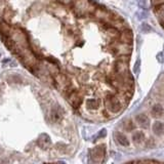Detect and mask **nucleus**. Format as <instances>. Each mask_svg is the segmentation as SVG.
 <instances>
[{
    "label": "nucleus",
    "instance_id": "nucleus-1",
    "mask_svg": "<svg viewBox=\"0 0 164 164\" xmlns=\"http://www.w3.org/2000/svg\"><path fill=\"white\" fill-rule=\"evenodd\" d=\"M106 107L111 113H118L121 110V104L116 97H110L106 101Z\"/></svg>",
    "mask_w": 164,
    "mask_h": 164
},
{
    "label": "nucleus",
    "instance_id": "nucleus-6",
    "mask_svg": "<svg viewBox=\"0 0 164 164\" xmlns=\"http://www.w3.org/2000/svg\"><path fill=\"white\" fill-rule=\"evenodd\" d=\"M115 136H116L117 143H118L120 146H122V147H128L129 146V140L127 139V138L123 134L117 132V134H115Z\"/></svg>",
    "mask_w": 164,
    "mask_h": 164
},
{
    "label": "nucleus",
    "instance_id": "nucleus-13",
    "mask_svg": "<svg viewBox=\"0 0 164 164\" xmlns=\"http://www.w3.org/2000/svg\"><path fill=\"white\" fill-rule=\"evenodd\" d=\"M156 14H157L158 18L161 19L162 22H164V3H161L157 6V10H156Z\"/></svg>",
    "mask_w": 164,
    "mask_h": 164
},
{
    "label": "nucleus",
    "instance_id": "nucleus-15",
    "mask_svg": "<svg viewBox=\"0 0 164 164\" xmlns=\"http://www.w3.org/2000/svg\"><path fill=\"white\" fill-rule=\"evenodd\" d=\"M105 134H106V129H101L99 135H100V136H104Z\"/></svg>",
    "mask_w": 164,
    "mask_h": 164
},
{
    "label": "nucleus",
    "instance_id": "nucleus-9",
    "mask_svg": "<svg viewBox=\"0 0 164 164\" xmlns=\"http://www.w3.org/2000/svg\"><path fill=\"white\" fill-rule=\"evenodd\" d=\"M85 105H86L87 109H89V110H96L100 107V103L96 99H88Z\"/></svg>",
    "mask_w": 164,
    "mask_h": 164
},
{
    "label": "nucleus",
    "instance_id": "nucleus-8",
    "mask_svg": "<svg viewBox=\"0 0 164 164\" xmlns=\"http://www.w3.org/2000/svg\"><path fill=\"white\" fill-rule=\"evenodd\" d=\"M69 101H70V103L72 104V106L75 108H77L81 103V99L77 92H72L71 95L69 96Z\"/></svg>",
    "mask_w": 164,
    "mask_h": 164
},
{
    "label": "nucleus",
    "instance_id": "nucleus-17",
    "mask_svg": "<svg viewBox=\"0 0 164 164\" xmlns=\"http://www.w3.org/2000/svg\"><path fill=\"white\" fill-rule=\"evenodd\" d=\"M156 3H159V4H161V3H164V0H154Z\"/></svg>",
    "mask_w": 164,
    "mask_h": 164
},
{
    "label": "nucleus",
    "instance_id": "nucleus-14",
    "mask_svg": "<svg viewBox=\"0 0 164 164\" xmlns=\"http://www.w3.org/2000/svg\"><path fill=\"white\" fill-rule=\"evenodd\" d=\"M142 29H143L144 32H150V31L152 30V29H151V27H150V26H148V24H143Z\"/></svg>",
    "mask_w": 164,
    "mask_h": 164
},
{
    "label": "nucleus",
    "instance_id": "nucleus-4",
    "mask_svg": "<svg viewBox=\"0 0 164 164\" xmlns=\"http://www.w3.org/2000/svg\"><path fill=\"white\" fill-rule=\"evenodd\" d=\"M135 120H136V122L139 123V125L142 126L143 128H148L150 126V119H149V117L145 114L136 115Z\"/></svg>",
    "mask_w": 164,
    "mask_h": 164
},
{
    "label": "nucleus",
    "instance_id": "nucleus-5",
    "mask_svg": "<svg viewBox=\"0 0 164 164\" xmlns=\"http://www.w3.org/2000/svg\"><path fill=\"white\" fill-rule=\"evenodd\" d=\"M38 145L40 146L42 149H47V148L49 147L50 145V139H49V136L47 134H41L40 135V138L38 139Z\"/></svg>",
    "mask_w": 164,
    "mask_h": 164
},
{
    "label": "nucleus",
    "instance_id": "nucleus-12",
    "mask_svg": "<svg viewBox=\"0 0 164 164\" xmlns=\"http://www.w3.org/2000/svg\"><path fill=\"white\" fill-rule=\"evenodd\" d=\"M121 39H122L123 42H125V43H130L132 41V34L130 31H124V32L121 34Z\"/></svg>",
    "mask_w": 164,
    "mask_h": 164
},
{
    "label": "nucleus",
    "instance_id": "nucleus-16",
    "mask_svg": "<svg viewBox=\"0 0 164 164\" xmlns=\"http://www.w3.org/2000/svg\"><path fill=\"white\" fill-rule=\"evenodd\" d=\"M157 60L159 61V62H162L163 60H162V53H159L158 56H157Z\"/></svg>",
    "mask_w": 164,
    "mask_h": 164
},
{
    "label": "nucleus",
    "instance_id": "nucleus-10",
    "mask_svg": "<svg viewBox=\"0 0 164 164\" xmlns=\"http://www.w3.org/2000/svg\"><path fill=\"white\" fill-rule=\"evenodd\" d=\"M151 113H152V115L155 116V117H161L163 115V113H164V110H163V107L161 106V105H154L153 108H152V110H151Z\"/></svg>",
    "mask_w": 164,
    "mask_h": 164
},
{
    "label": "nucleus",
    "instance_id": "nucleus-7",
    "mask_svg": "<svg viewBox=\"0 0 164 164\" xmlns=\"http://www.w3.org/2000/svg\"><path fill=\"white\" fill-rule=\"evenodd\" d=\"M153 131L156 135H162L164 134V123L161 121H156L153 124Z\"/></svg>",
    "mask_w": 164,
    "mask_h": 164
},
{
    "label": "nucleus",
    "instance_id": "nucleus-2",
    "mask_svg": "<svg viewBox=\"0 0 164 164\" xmlns=\"http://www.w3.org/2000/svg\"><path fill=\"white\" fill-rule=\"evenodd\" d=\"M105 146H97L95 149L92 150L91 153V158L93 162H101L103 160L104 156H105Z\"/></svg>",
    "mask_w": 164,
    "mask_h": 164
},
{
    "label": "nucleus",
    "instance_id": "nucleus-3",
    "mask_svg": "<svg viewBox=\"0 0 164 164\" xmlns=\"http://www.w3.org/2000/svg\"><path fill=\"white\" fill-rule=\"evenodd\" d=\"M50 118H52V121L54 123L61 121L62 118H63V111H62V109L58 107L52 108V112H50Z\"/></svg>",
    "mask_w": 164,
    "mask_h": 164
},
{
    "label": "nucleus",
    "instance_id": "nucleus-11",
    "mask_svg": "<svg viewBox=\"0 0 164 164\" xmlns=\"http://www.w3.org/2000/svg\"><path fill=\"white\" fill-rule=\"evenodd\" d=\"M144 138H145V134L142 131H135L132 134V140L134 144H140L144 140Z\"/></svg>",
    "mask_w": 164,
    "mask_h": 164
}]
</instances>
